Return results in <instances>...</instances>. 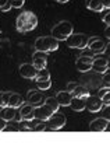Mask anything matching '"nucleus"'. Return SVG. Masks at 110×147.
<instances>
[{
  "mask_svg": "<svg viewBox=\"0 0 110 147\" xmlns=\"http://www.w3.org/2000/svg\"><path fill=\"white\" fill-rule=\"evenodd\" d=\"M38 25V17L32 11H22L15 21V28L18 32H29L33 31Z\"/></svg>",
  "mask_w": 110,
  "mask_h": 147,
  "instance_id": "1",
  "label": "nucleus"
},
{
  "mask_svg": "<svg viewBox=\"0 0 110 147\" xmlns=\"http://www.w3.org/2000/svg\"><path fill=\"white\" fill-rule=\"evenodd\" d=\"M33 46H35V51H42L46 53H50V52H55L59 49V39H56L53 35L39 36V38H36Z\"/></svg>",
  "mask_w": 110,
  "mask_h": 147,
  "instance_id": "2",
  "label": "nucleus"
},
{
  "mask_svg": "<svg viewBox=\"0 0 110 147\" xmlns=\"http://www.w3.org/2000/svg\"><path fill=\"white\" fill-rule=\"evenodd\" d=\"M73 32H74L73 24L70 23V21H66V20L57 23L52 28V35L55 36L56 39H59V41H66Z\"/></svg>",
  "mask_w": 110,
  "mask_h": 147,
  "instance_id": "3",
  "label": "nucleus"
},
{
  "mask_svg": "<svg viewBox=\"0 0 110 147\" xmlns=\"http://www.w3.org/2000/svg\"><path fill=\"white\" fill-rule=\"evenodd\" d=\"M88 41L89 38L85 34H73L70 35L66 39V44L68 48H73V49H87L88 48Z\"/></svg>",
  "mask_w": 110,
  "mask_h": 147,
  "instance_id": "4",
  "label": "nucleus"
},
{
  "mask_svg": "<svg viewBox=\"0 0 110 147\" xmlns=\"http://www.w3.org/2000/svg\"><path fill=\"white\" fill-rule=\"evenodd\" d=\"M67 119L64 115H61V113H53L52 115V118L47 121V127H46V130H60L64 125H66Z\"/></svg>",
  "mask_w": 110,
  "mask_h": 147,
  "instance_id": "5",
  "label": "nucleus"
},
{
  "mask_svg": "<svg viewBox=\"0 0 110 147\" xmlns=\"http://www.w3.org/2000/svg\"><path fill=\"white\" fill-rule=\"evenodd\" d=\"M33 113H35V119L47 122V121L52 118V115L55 113V111H53L52 108H49V107L43 102V105H41V107H35Z\"/></svg>",
  "mask_w": 110,
  "mask_h": 147,
  "instance_id": "6",
  "label": "nucleus"
},
{
  "mask_svg": "<svg viewBox=\"0 0 110 147\" xmlns=\"http://www.w3.org/2000/svg\"><path fill=\"white\" fill-rule=\"evenodd\" d=\"M105 42L100 39L99 36H91L88 41V49L95 53V55H99V53H105Z\"/></svg>",
  "mask_w": 110,
  "mask_h": 147,
  "instance_id": "7",
  "label": "nucleus"
},
{
  "mask_svg": "<svg viewBox=\"0 0 110 147\" xmlns=\"http://www.w3.org/2000/svg\"><path fill=\"white\" fill-rule=\"evenodd\" d=\"M103 107H105V104H103V101H102V98H100L99 95L98 97L89 95L88 98H87V108H88L89 112H92V113L100 112L103 109Z\"/></svg>",
  "mask_w": 110,
  "mask_h": 147,
  "instance_id": "8",
  "label": "nucleus"
},
{
  "mask_svg": "<svg viewBox=\"0 0 110 147\" xmlns=\"http://www.w3.org/2000/svg\"><path fill=\"white\" fill-rule=\"evenodd\" d=\"M46 63H47V53L42 52V51H35L32 55V65L38 70H42L46 67Z\"/></svg>",
  "mask_w": 110,
  "mask_h": 147,
  "instance_id": "9",
  "label": "nucleus"
},
{
  "mask_svg": "<svg viewBox=\"0 0 110 147\" xmlns=\"http://www.w3.org/2000/svg\"><path fill=\"white\" fill-rule=\"evenodd\" d=\"M92 65H93V59L91 56H87V55H82L77 59L75 62V66H77V70H79L81 73H87L92 69Z\"/></svg>",
  "mask_w": 110,
  "mask_h": 147,
  "instance_id": "10",
  "label": "nucleus"
},
{
  "mask_svg": "<svg viewBox=\"0 0 110 147\" xmlns=\"http://www.w3.org/2000/svg\"><path fill=\"white\" fill-rule=\"evenodd\" d=\"M36 73H38V69L35 67L32 63H22L21 66H20V74H21V77H24V79L35 80Z\"/></svg>",
  "mask_w": 110,
  "mask_h": 147,
  "instance_id": "11",
  "label": "nucleus"
},
{
  "mask_svg": "<svg viewBox=\"0 0 110 147\" xmlns=\"http://www.w3.org/2000/svg\"><path fill=\"white\" fill-rule=\"evenodd\" d=\"M27 102L28 104H31L33 107H36V105H41L43 101V92L42 90H29L27 92Z\"/></svg>",
  "mask_w": 110,
  "mask_h": 147,
  "instance_id": "12",
  "label": "nucleus"
},
{
  "mask_svg": "<svg viewBox=\"0 0 110 147\" xmlns=\"http://www.w3.org/2000/svg\"><path fill=\"white\" fill-rule=\"evenodd\" d=\"M92 69L96 71V73H100L103 74L107 69H109V59L103 56H98L93 59V65H92Z\"/></svg>",
  "mask_w": 110,
  "mask_h": 147,
  "instance_id": "13",
  "label": "nucleus"
},
{
  "mask_svg": "<svg viewBox=\"0 0 110 147\" xmlns=\"http://www.w3.org/2000/svg\"><path fill=\"white\" fill-rule=\"evenodd\" d=\"M106 126H107V119L102 116V118H98V119H93L89 123V130L91 132H105Z\"/></svg>",
  "mask_w": 110,
  "mask_h": 147,
  "instance_id": "14",
  "label": "nucleus"
},
{
  "mask_svg": "<svg viewBox=\"0 0 110 147\" xmlns=\"http://www.w3.org/2000/svg\"><path fill=\"white\" fill-rule=\"evenodd\" d=\"M56 100L59 101L60 104V107H70V104H71V100H73V94L70 92V91H59L57 94H56Z\"/></svg>",
  "mask_w": 110,
  "mask_h": 147,
  "instance_id": "15",
  "label": "nucleus"
},
{
  "mask_svg": "<svg viewBox=\"0 0 110 147\" xmlns=\"http://www.w3.org/2000/svg\"><path fill=\"white\" fill-rule=\"evenodd\" d=\"M0 116H1L3 119H6L7 122H11V121H14L15 116H17V108H13L10 105L1 107V109H0Z\"/></svg>",
  "mask_w": 110,
  "mask_h": 147,
  "instance_id": "16",
  "label": "nucleus"
},
{
  "mask_svg": "<svg viewBox=\"0 0 110 147\" xmlns=\"http://www.w3.org/2000/svg\"><path fill=\"white\" fill-rule=\"evenodd\" d=\"M70 107H71L73 111L81 112V111H84V109L87 108V100H85V98H79V97H73Z\"/></svg>",
  "mask_w": 110,
  "mask_h": 147,
  "instance_id": "17",
  "label": "nucleus"
},
{
  "mask_svg": "<svg viewBox=\"0 0 110 147\" xmlns=\"http://www.w3.org/2000/svg\"><path fill=\"white\" fill-rule=\"evenodd\" d=\"M9 105L13 107V108H20L21 105H24V100H22V97L18 94V92H11L10 95V100H9Z\"/></svg>",
  "mask_w": 110,
  "mask_h": 147,
  "instance_id": "18",
  "label": "nucleus"
},
{
  "mask_svg": "<svg viewBox=\"0 0 110 147\" xmlns=\"http://www.w3.org/2000/svg\"><path fill=\"white\" fill-rule=\"evenodd\" d=\"M87 7H88L91 11H95V13H100L105 10V6H103L102 0H89Z\"/></svg>",
  "mask_w": 110,
  "mask_h": 147,
  "instance_id": "19",
  "label": "nucleus"
},
{
  "mask_svg": "<svg viewBox=\"0 0 110 147\" xmlns=\"http://www.w3.org/2000/svg\"><path fill=\"white\" fill-rule=\"evenodd\" d=\"M71 94H73V97H79V98H85V100L91 95V94H89V91H88V88H85L84 86H77V87L73 90Z\"/></svg>",
  "mask_w": 110,
  "mask_h": 147,
  "instance_id": "20",
  "label": "nucleus"
},
{
  "mask_svg": "<svg viewBox=\"0 0 110 147\" xmlns=\"http://www.w3.org/2000/svg\"><path fill=\"white\" fill-rule=\"evenodd\" d=\"M99 97L102 98V101L105 105L110 104V87H103L99 90Z\"/></svg>",
  "mask_w": 110,
  "mask_h": 147,
  "instance_id": "21",
  "label": "nucleus"
},
{
  "mask_svg": "<svg viewBox=\"0 0 110 147\" xmlns=\"http://www.w3.org/2000/svg\"><path fill=\"white\" fill-rule=\"evenodd\" d=\"M33 109H35V107L33 105H31V104H24V105H21L20 107V115H21V119H24L27 115H29V113L33 112Z\"/></svg>",
  "mask_w": 110,
  "mask_h": 147,
  "instance_id": "22",
  "label": "nucleus"
},
{
  "mask_svg": "<svg viewBox=\"0 0 110 147\" xmlns=\"http://www.w3.org/2000/svg\"><path fill=\"white\" fill-rule=\"evenodd\" d=\"M43 80H50V71L46 67L42 70H38L36 77H35V81H43Z\"/></svg>",
  "mask_w": 110,
  "mask_h": 147,
  "instance_id": "23",
  "label": "nucleus"
},
{
  "mask_svg": "<svg viewBox=\"0 0 110 147\" xmlns=\"http://www.w3.org/2000/svg\"><path fill=\"white\" fill-rule=\"evenodd\" d=\"M45 104H46L49 108H52L55 112H57L59 108H60V104H59V101L56 100V97H47V98L45 100Z\"/></svg>",
  "mask_w": 110,
  "mask_h": 147,
  "instance_id": "24",
  "label": "nucleus"
},
{
  "mask_svg": "<svg viewBox=\"0 0 110 147\" xmlns=\"http://www.w3.org/2000/svg\"><path fill=\"white\" fill-rule=\"evenodd\" d=\"M10 95H11L10 91H0V107H6V105H9Z\"/></svg>",
  "mask_w": 110,
  "mask_h": 147,
  "instance_id": "25",
  "label": "nucleus"
},
{
  "mask_svg": "<svg viewBox=\"0 0 110 147\" xmlns=\"http://www.w3.org/2000/svg\"><path fill=\"white\" fill-rule=\"evenodd\" d=\"M36 86H38V88L42 91H46L49 90L50 87H52V81L50 80H43V81H36Z\"/></svg>",
  "mask_w": 110,
  "mask_h": 147,
  "instance_id": "26",
  "label": "nucleus"
},
{
  "mask_svg": "<svg viewBox=\"0 0 110 147\" xmlns=\"http://www.w3.org/2000/svg\"><path fill=\"white\" fill-rule=\"evenodd\" d=\"M102 84H103V87H110V69H107L102 74Z\"/></svg>",
  "mask_w": 110,
  "mask_h": 147,
  "instance_id": "27",
  "label": "nucleus"
},
{
  "mask_svg": "<svg viewBox=\"0 0 110 147\" xmlns=\"http://www.w3.org/2000/svg\"><path fill=\"white\" fill-rule=\"evenodd\" d=\"M46 127H47V123L46 122H43V121H39V123L33 125V132H43V130H46Z\"/></svg>",
  "mask_w": 110,
  "mask_h": 147,
  "instance_id": "28",
  "label": "nucleus"
},
{
  "mask_svg": "<svg viewBox=\"0 0 110 147\" xmlns=\"http://www.w3.org/2000/svg\"><path fill=\"white\" fill-rule=\"evenodd\" d=\"M10 3L13 6V9H21L24 6V3H25V0H10Z\"/></svg>",
  "mask_w": 110,
  "mask_h": 147,
  "instance_id": "29",
  "label": "nucleus"
},
{
  "mask_svg": "<svg viewBox=\"0 0 110 147\" xmlns=\"http://www.w3.org/2000/svg\"><path fill=\"white\" fill-rule=\"evenodd\" d=\"M102 116L106 118L107 121H110V104L103 107V109H102Z\"/></svg>",
  "mask_w": 110,
  "mask_h": 147,
  "instance_id": "30",
  "label": "nucleus"
},
{
  "mask_svg": "<svg viewBox=\"0 0 110 147\" xmlns=\"http://www.w3.org/2000/svg\"><path fill=\"white\" fill-rule=\"evenodd\" d=\"M4 130H7V132H18L20 130V127L18 126H15V125H10V122H7V126H6V129Z\"/></svg>",
  "mask_w": 110,
  "mask_h": 147,
  "instance_id": "31",
  "label": "nucleus"
},
{
  "mask_svg": "<svg viewBox=\"0 0 110 147\" xmlns=\"http://www.w3.org/2000/svg\"><path fill=\"white\" fill-rule=\"evenodd\" d=\"M75 87H77V83H75V81H70V83L67 84V88H66V90L70 91V92H73V90H74Z\"/></svg>",
  "mask_w": 110,
  "mask_h": 147,
  "instance_id": "32",
  "label": "nucleus"
},
{
  "mask_svg": "<svg viewBox=\"0 0 110 147\" xmlns=\"http://www.w3.org/2000/svg\"><path fill=\"white\" fill-rule=\"evenodd\" d=\"M11 7H13V6H11L10 0H9V1H7V3L4 4V6H1V7H0V10H1V11H9V10L11 9Z\"/></svg>",
  "mask_w": 110,
  "mask_h": 147,
  "instance_id": "33",
  "label": "nucleus"
},
{
  "mask_svg": "<svg viewBox=\"0 0 110 147\" xmlns=\"http://www.w3.org/2000/svg\"><path fill=\"white\" fill-rule=\"evenodd\" d=\"M6 126H7V121L0 116V132H3V130L6 129Z\"/></svg>",
  "mask_w": 110,
  "mask_h": 147,
  "instance_id": "34",
  "label": "nucleus"
},
{
  "mask_svg": "<svg viewBox=\"0 0 110 147\" xmlns=\"http://www.w3.org/2000/svg\"><path fill=\"white\" fill-rule=\"evenodd\" d=\"M103 23L106 24V25H110V10L105 14V17H103Z\"/></svg>",
  "mask_w": 110,
  "mask_h": 147,
  "instance_id": "35",
  "label": "nucleus"
},
{
  "mask_svg": "<svg viewBox=\"0 0 110 147\" xmlns=\"http://www.w3.org/2000/svg\"><path fill=\"white\" fill-rule=\"evenodd\" d=\"M102 3H103L105 9H107V10H110V0H102Z\"/></svg>",
  "mask_w": 110,
  "mask_h": 147,
  "instance_id": "36",
  "label": "nucleus"
},
{
  "mask_svg": "<svg viewBox=\"0 0 110 147\" xmlns=\"http://www.w3.org/2000/svg\"><path fill=\"white\" fill-rule=\"evenodd\" d=\"M105 36H106L107 39H110V25H107V28L105 30Z\"/></svg>",
  "mask_w": 110,
  "mask_h": 147,
  "instance_id": "37",
  "label": "nucleus"
},
{
  "mask_svg": "<svg viewBox=\"0 0 110 147\" xmlns=\"http://www.w3.org/2000/svg\"><path fill=\"white\" fill-rule=\"evenodd\" d=\"M105 53H107L110 56V41H109V44L106 45V48H105Z\"/></svg>",
  "mask_w": 110,
  "mask_h": 147,
  "instance_id": "38",
  "label": "nucleus"
},
{
  "mask_svg": "<svg viewBox=\"0 0 110 147\" xmlns=\"http://www.w3.org/2000/svg\"><path fill=\"white\" fill-rule=\"evenodd\" d=\"M7 1H9V0H0V7H1V6H4Z\"/></svg>",
  "mask_w": 110,
  "mask_h": 147,
  "instance_id": "39",
  "label": "nucleus"
},
{
  "mask_svg": "<svg viewBox=\"0 0 110 147\" xmlns=\"http://www.w3.org/2000/svg\"><path fill=\"white\" fill-rule=\"evenodd\" d=\"M106 130L110 132V121H107V126H106Z\"/></svg>",
  "mask_w": 110,
  "mask_h": 147,
  "instance_id": "40",
  "label": "nucleus"
},
{
  "mask_svg": "<svg viewBox=\"0 0 110 147\" xmlns=\"http://www.w3.org/2000/svg\"><path fill=\"white\" fill-rule=\"evenodd\" d=\"M56 1H57V3H67L68 0H56Z\"/></svg>",
  "mask_w": 110,
  "mask_h": 147,
  "instance_id": "41",
  "label": "nucleus"
},
{
  "mask_svg": "<svg viewBox=\"0 0 110 147\" xmlns=\"http://www.w3.org/2000/svg\"><path fill=\"white\" fill-rule=\"evenodd\" d=\"M109 69H110V56H109Z\"/></svg>",
  "mask_w": 110,
  "mask_h": 147,
  "instance_id": "42",
  "label": "nucleus"
}]
</instances>
